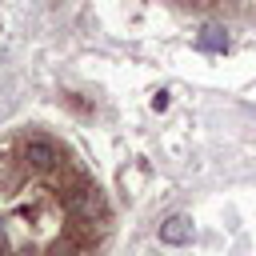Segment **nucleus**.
Segmentation results:
<instances>
[{"label":"nucleus","mask_w":256,"mask_h":256,"mask_svg":"<svg viewBox=\"0 0 256 256\" xmlns=\"http://www.w3.org/2000/svg\"><path fill=\"white\" fill-rule=\"evenodd\" d=\"M192 232H196V228H192V220L176 212V216H168V220L160 224V244H172V248L192 244Z\"/></svg>","instance_id":"nucleus-1"},{"label":"nucleus","mask_w":256,"mask_h":256,"mask_svg":"<svg viewBox=\"0 0 256 256\" xmlns=\"http://www.w3.org/2000/svg\"><path fill=\"white\" fill-rule=\"evenodd\" d=\"M24 156H28V164H32V168H56V164H60V148H56L52 140H44V136L28 140Z\"/></svg>","instance_id":"nucleus-2"},{"label":"nucleus","mask_w":256,"mask_h":256,"mask_svg":"<svg viewBox=\"0 0 256 256\" xmlns=\"http://www.w3.org/2000/svg\"><path fill=\"white\" fill-rule=\"evenodd\" d=\"M72 208H76V212H84V216H100V212H104V204H100V192H96V188H80V192L72 196Z\"/></svg>","instance_id":"nucleus-3"},{"label":"nucleus","mask_w":256,"mask_h":256,"mask_svg":"<svg viewBox=\"0 0 256 256\" xmlns=\"http://www.w3.org/2000/svg\"><path fill=\"white\" fill-rule=\"evenodd\" d=\"M196 44H200L204 52H224V48H228V36H224V28H204Z\"/></svg>","instance_id":"nucleus-4"},{"label":"nucleus","mask_w":256,"mask_h":256,"mask_svg":"<svg viewBox=\"0 0 256 256\" xmlns=\"http://www.w3.org/2000/svg\"><path fill=\"white\" fill-rule=\"evenodd\" d=\"M152 108L164 112V108H168V92H156V96H152Z\"/></svg>","instance_id":"nucleus-5"},{"label":"nucleus","mask_w":256,"mask_h":256,"mask_svg":"<svg viewBox=\"0 0 256 256\" xmlns=\"http://www.w3.org/2000/svg\"><path fill=\"white\" fill-rule=\"evenodd\" d=\"M52 256H80V252H72V248H56Z\"/></svg>","instance_id":"nucleus-6"},{"label":"nucleus","mask_w":256,"mask_h":256,"mask_svg":"<svg viewBox=\"0 0 256 256\" xmlns=\"http://www.w3.org/2000/svg\"><path fill=\"white\" fill-rule=\"evenodd\" d=\"M16 256H40V252H36V248H20Z\"/></svg>","instance_id":"nucleus-7"},{"label":"nucleus","mask_w":256,"mask_h":256,"mask_svg":"<svg viewBox=\"0 0 256 256\" xmlns=\"http://www.w3.org/2000/svg\"><path fill=\"white\" fill-rule=\"evenodd\" d=\"M0 256H4V232H0Z\"/></svg>","instance_id":"nucleus-8"}]
</instances>
